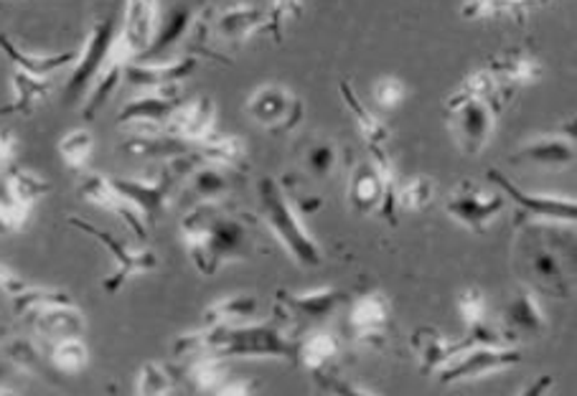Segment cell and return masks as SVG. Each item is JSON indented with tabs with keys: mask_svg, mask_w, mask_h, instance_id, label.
Here are the masks:
<instances>
[{
	"mask_svg": "<svg viewBox=\"0 0 577 396\" xmlns=\"http://www.w3.org/2000/svg\"><path fill=\"white\" fill-rule=\"evenodd\" d=\"M26 287H29V283L21 280V277H18L6 263H0V290L13 297L18 293H23Z\"/></svg>",
	"mask_w": 577,
	"mask_h": 396,
	"instance_id": "obj_43",
	"label": "cell"
},
{
	"mask_svg": "<svg viewBox=\"0 0 577 396\" xmlns=\"http://www.w3.org/2000/svg\"><path fill=\"white\" fill-rule=\"evenodd\" d=\"M521 358H525V354L514 344H489V340L473 338L446 366L438 368V379L440 384H463L471 379H481V376L519 366Z\"/></svg>",
	"mask_w": 577,
	"mask_h": 396,
	"instance_id": "obj_6",
	"label": "cell"
},
{
	"mask_svg": "<svg viewBox=\"0 0 577 396\" xmlns=\"http://www.w3.org/2000/svg\"><path fill=\"white\" fill-rule=\"evenodd\" d=\"M212 21V31L222 43H242L247 41L250 36L263 31H273L275 39L281 41V33H277L273 18H270V11H265V8L239 3L227 8V11L219 16H214Z\"/></svg>",
	"mask_w": 577,
	"mask_h": 396,
	"instance_id": "obj_14",
	"label": "cell"
},
{
	"mask_svg": "<svg viewBox=\"0 0 577 396\" xmlns=\"http://www.w3.org/2000/svg\"><path fill=\"white\" fill-rule=\"evenodd\" d=\"M341 164V150L333 140H313L303 148V170L315 181H326Z\"/></svg>",
	"mask_w": 577,
	"mask_h": 396,
	"instance_id": "obj_32",
	"label": "cell"
},
{
	"mask_svg": "<svg viewBox=\"0 0 577 396\" xmlns=\"http://www.w3.org/2000/svg\"><path fill=\"white\" fill-rule=\"evenodd\" d=\"M535 0H466L463 6V18H471V21H483V18H521L525 8H529Z\"/></svg>",
	"mask_w": 577,
	"mask_h": 396,
	"instance_id": "obj_33",
	"label": "cell"
},
{
	"mask_svg": "<svg viewBox=\"0 0 577 396\" xmlns=\"http://www.w3.org/2000/svg\"><path fill=\"white\" fill-rule=\"evenodd\" d=\"M319 376V382L326 386V392H333V394H359V396H372V394H376L374 389H366V386H362V384H354V382H349V379H341V376H336V374H323V372H319L315 374Z\"/></svg>",
	"mask_w": 577,
	"mask_h": 396,
	"instance_id": "obj_41",
	"label": "cell"
},
{
	"mask_svg": "<svg viewBox=\"0 0 577 396\" xmlns=\"http://www.w3.org/2000/svg\"><path fill=\"white\" fill-rule=\"evenodd\" d=\"M184 99L174 89H156L140 99H133L120 110V125H140L143 132H166V125Z\"/></svg>",
	"mask_w": 577,
	"mask_h": 396,
	"instance_id": "obj_16",
	"label": "cell"
},
{
	"mask_svg": "<svg viewBox=\"0 0 577 396\" xmlns=\"http://www.w3.org/2000/svg\"><path fill=\"white\" fill-rule=\"evenodd\" d=\"M0 51L6 53L8 61L18 69V71H26V75H33V77H49L53 71L65 69L69 65H77L79 59V51H65V53H47V57H39V53H29V51H21L16 47V43L8 39V36L0 33Z\"/></svg>",
	"mask_w": 577,
	"mask_h": 396,
	"instance_id": "obj_25",
	"label": "cell"
},
{
	"mask_svg": "<svg viewBox=\"0 0 577 396\" xmlns=\"http://www.w3.org/2000/svg\"><path fill=\"white\" fill-rule=\"evenodd\" d=\"M184 184L188 186L186 198L196 204H216L224 201V196L232 191V178L227 174V166H216V164H198L192 168V174L184 178Z\"/></svg>",
	"mask_w": 577,
	"mask_h": 396,
	"instance_id": "obj_24",
	"label": "cell"
},
{
	"mask_svg": "<svg viewBox=\"0 0 577 396\" xmlns=\"http://www.w3.org/2000/svg\"><path fill=\"white\" fill-rule=\"evenodd\" d=\"M95 150V138L87 130H71L59 140V156L69 168L85 170Z\"/></svg>",
	"mask_w": 577,
	"mask_h": 396,
	"instance_id": "obj_36",
	"label": "cell"
},
{
	"mask_svg": "<svg viewBox=\"0 0 577 396\" xmlns=\"http://www.w3.org/2000/svg\"><path fill=\"white\" fill-rule=\"evenodd\" d=\"M69 224H71V227H75V229L89 234V237H92V239H97L99 245H102V247L113 255V265H115V267H113V273L107 275L105 283H102L105 293H110V295L120 293L123 285L128 283L130 277H135V275H148V273H153V269H158V265H160L158 255H156V251H153L150 247L133 249V247L125 245V241L113 237L110 231L97 229V227H92V224H89V221L79 219V216H69Z\"/></svg>",
	"mask_w": 577,
	"mask_h": 396,
	"instance_id": "obj_8",
	"label": "cell"
},
{
	"mask_svg": "<svg viewBox=\"0 0 577 396\" xmlns=\"http://www.w3.org/2000/svg\"><path fill=\"white\" fill-rule=\"evenodd\" d=\"M51 358H53V366L61 368V372L67 374H77L82 372L89 362V354H87V346L82 344V338L75 336V338H61L57 344H51Z\"/></svg>",
	"mask_w": 577,
	"mask_h": 396,
	"instance_id": "obj_37",
	"label": "cell"
},
{
	"mask_svg": "<svg viewBox=\"0 0 577 396\" xmlns=\"http://www.w3.org/2000/svg\"><path fill=\"white\" fill-rule=\"evenodd\" d=\"M214 117L216 107L209 97L194 99V102H184L178 107L166 125V132L186 142H198L214 132Z\"/></svg>",
	"mask_w": 577,
	"mask_h": 396,
	"instance_id": "obj_21",
	"label": "cell"
},
{
	"mask_svg": "<svg viewBox=\"0 0 577 396\" xmlns=\"http://www.w3.org/2000/svg\"><path fill=\"white\" fill-rule=\"evenodd\" d=\"M295 346L281 323H237V326H202L176 340V356H219V358H287L295 362Z\"/></svg>",
	"mask_w": 577,
	"mask_h": 396,
	"instance_id": "obj_2",
	"label": "cell"
},
{
	"mask_svg": "<svg viewBox=\"0 0 577 396\" xmlns=\"http://www.w3.org/2000/svg\"><path fill=\"white\" fill-rule=\"evenodd\" d=\"M158 31V0H125L123 29L117 41L130 61L146 57Z\"/></svg>",
	"mask_w": 577,
	"mask_h": 396,
	"instance_id": "obj_12",
	"label": "cell"
},
{
	"mask_svg": "<svg viewBox=\"0 0 577 396\" xmlns=\"http://www.w3.org/2000/svg\"><path fill=\"white\" fill-rule=\"evenodd\" d=\"M339 92H341V99H344V105L351 110V115H354L369 150H387V142H390V130H387V125L376 120V117L366 110V105L359 99L354 87L349 82H341Z\"/></svg>",
	"mask_w": 577,
	"mask_h": 396,
	"instance_id": "obj_28",
	"label": "cell"
},
{
	"mask_svg": "<svg viewBox=\"0 0 577 396\" xmlns=\"http://www.w3.org/2000/svg\"><path fill=\"white\" fill-rule=\"evenodd\" d=\"M8 356H11V362L23 366V368H31L39 364V354H36V348L29 344V340H16V344L8 346Z\"/></svg>",
	"mask_w": 577,
	"mask_h": 396,
	"instance_id": "obj_42",
	"label": "cell"
},
{
	"mask_svg": "<svg viewBox=\"0 0 577 396\" xmlns=\"http://www.w3.org/2000/svg\"><path fill=\"white\" fill-rule=\"evenodd\" d=\"M13 85V102L6 105L3 115L16 112V115H31L36 107H39L43 99L51 95V79L49 77H33L26 75V71H13L11 77Z\"/></svg>",
	"mask_w": 577,
	"mask_h": 396,
	"instance_id": "obj_29",
	"label": "cell"
},
{
	"mask_svg": "<svg viewBox=\"0 0 577 396\" xmlns=\"http://www.w3.org/2000/svg\"><path fill=\"white\" fill-rule=\"evenodd\" d=\"M486 69L491 71V77L496 79V85H499L503 95H511L517 87L535 85L545 75L537 57H531L525 49H511L507 53H501V57L493 59Z\"/></svg>",
	"mask_w": 577,
	"mask_h": 396,
	"instance_id": "obj_19",
	"label": "cell"
},
{
	"mask_svg": "<svg viewBox=\"0 0 577 396\" xmlns=\"http://www.w3.org/2000/svg\"><path fill=\"white\" fill-rule=\"evenodd\" d=\"M458 313H461L468 330L483 326L486 315H489V303H486L481 287H466V290L458 295Z\"/></svg>",
	"mask_w": 577,
	"mask_h": 396,
	"instance_id": "obj_39",
	"label": "cell"
},
{
	"mask_svg": "<svg viewBox=\"0 0 577 396\" xmlns=\"http://www.w3.org/2000/svg\"><path fill=\"white\" fill-rule=\"evenodd\" d=\"M432 194H436V184L432 178L426 176H412L408 181L397 184V209L404 211H420L432 201Z\"/></svg>",
	"mask_w": 577,
	"mask_h": 396,
	"instance_id": "obj_35",
	"label": "cell"
},
{
	"mask_svg": "<svg viewBox=\"0 0 577 396\" xmlns=\"http://www.w3.org/2000/svg\"><path fill=\"white\" fill-rule=\"evenodd\" d=\"M404 95H408V87H404L402 79H397V77H382L380 82L374 85L376 105L387 107V110H392V107L400 105Z\"/></svg>",
	"mask_w": 577,
	"mask_h": 396,
	"instance_id": "obj_40",
	"label": "cell"
},
{
	"mask_svg": "<svg viewBox=\"0 0 577 396\" xmlns=\"http://www.w3.org/2000/svg\"><path fill=\"white\" fill-rule=\"evenodd\" d=\"M260 300L255 295H229L212 303L204 313V326H237L257 318Z\"/></svg>",
	"mask_w": 577,
	"mask_h": 396,
	"instance_id": "obj_27",
	"label": "cell"
},
{
	"mask_svg": "<svg viewBox=\"0 0 577 396\" xmlns=\"http://www.w3.org/2000/svg\"><path fill=\"white\" fill-rule=\"evenodd\" d=\"M503 328L509 333H542L547 328V313L539 305L535 290L519 287L503 313Z\"/></svg>",
	"mask_w": 577,
	"mask_h": 396,
	"instance_id": "obj_26",
	"label": "cell"
},
{
	"mask_svg": "<svg viewBox=\"0 0 577 396\" xmlns=\"http://www.w3.org/2000/svg\"><path fill=\"white\" fill-rule=\"evenodd\" d=\"M339 354L336 338L326 330H313L295 346V362L309 368V372H323Z\"/></svg>",
	"mask_w": 577,
	"mask_h": 396,
	"instance_id": "obj_30",
	"label": "cell"
},
{
	"mask_svg": "<svg viewBox=\"0 0 577 396\" xmlns=\"http://www.w3.org/2000/svg\"><path fill=\"white\" fill-rule=\"evenodd\" d=\"M182 239L196 273L206 277L234 259H247L252 251L250 229L224 209V201L192 206L182 221Z\"/></svg>",
	"mask_w": 577,
	"mask_h": 396,
	"instance_id": "obj_1",
	"label": "cell"
},
{
	"mask_svg": "<svg viewBox=\"0 0 577 396\" xmlns=\"http://www.w3.org/2000/svg\"><path fill=\"white\" fill-rule=\"evenodd\" d=\"M227 382V366L219 356H204L196 364L188 366V384L198 392H219Z\"/></svg>",
	"mask_w": 577,
	"mask_h": 396,
	"instance_id": "obj_34",
	"label": "cell"
},
{
	"mask_svg": "<svg viewBox=\"0 0 577 396\" xmlns=\"http://www.w3.org/2000/svg\"><path fill=\"white\" fill-rule=\"evenodd\" d=\"M473 336L468 333L463 340H450L443 330L426 326L420 330L412 333V350L420 362V372L422 374H432L438 372L440 366H446L450 358H453L458 350H463L468 344H471Z\"/></svg>",
	"mask_w": 577,
	"mask_h": 396,
	"instance_id": "obj_20",
	"label": "cell"
},
{
	"mask_svg": "<svg viewBox=\"0 0 577 396\" xmlns=\"http://www.w3.org/2000/svg\"><path fill=\"white\" fill-rule=\"evenodd\" d=\"M79 196H82L85 201L99 206V209L120 216V219L128 224L138 239L148 237V224H146V219H143V214L135 209L128 198L117 191L110 178H105L99 174H89L82 181V186H79Z\"/></svg>",
	"mask_w": 577,
	"mask_h": 396,
	"instance_id": "obj_15",
	"label": "cell"
},
{
	"mask_svg": "<svg viewBox=\"0 0 577 396\" xmlns=\"http://www.w3.org/2000/svg\"><path fill=\"white\" fill-rule=\"evenodd\" d=\"M517 166L531 164L542 168H567L575 164V138L567 135H545V138L529 140L525 148L511 156Z\"/></svg>",
	"mask_w": 577,
	"mask_h": 396,
	"instance_id": "obj_22",
	"label": "cell"
},
{
	"mask_svg": "<svg viewBox=\"0 0 577 396\" xmlns=\"http://www.w3.org/2000/svg\"><path fill=\"white\" fill-rule=\"evenodd\" d=\"M174 392V376L166 366H160L156 362H148L140 366L138 382H135V394L143 396H164Z\"/></svg>",
	"mask_w": 577,
	"mask_h": 396,
	"instance_id": "obj_38",
	"label": "cell"
},
{
	"mask_svg": "<svg viewBox=\"0 0 577 396\" xmlns=\"http://www.w3.org/2000/svg\"><path fill=\"white\" fill-rule=\"evenodd\" d=\"M392 303L382 290H372L359 297L349 310V326L362 344H380L384 328L390 326Z\"/></svg>",
	"mask_w": 577,
	"mask_h": 396,
	"instance_id": "obj_18",
	"label": "cell"
},
{
	"mask_svg": "<svg viewBox=\"0 0 577 396\" xmlns=\"http://www.w3.org/2000/svg\"><path fill=\"white\" fill-rule=\"evenodd\" d=\"M277 303H281V310H285V315H291L293 320L313 326V323L326 320L339 305H344L346 293L339 290V287H319V290L309 293L281 290L277 293Z\"/></svg>",
	"mask_w": 577,
	"mask_h": 396,
	"instance_id": "obj_17",
	"label": "cell"
},
{
	"mask_svg": "<svg viewBox=\"0 0 577 396\" xmlns=\"http://www.w3.org/2000/svg\"><path fill=\"white\" fill-rule=\"evenodd\" d=\"M519 273L527 280L529 290H539L549 297L570 295V280H567L565 265L545 239L537 237V227L527 231V239L519 247Z\"/></svg>",
	"mask_w": 577,
	"mask_h": 396,
	"instance_id": "obj_7",
	"label": "cell"
},
{
	"mask_svg": "<svg viewBox=\"0 0 577 396\" xmlns=\"http://www.w3.org/2000/svg\"><path fill=\"white\" fill-rule=\"evenodd\" d=\"M503 102L489 97L468 95L463 89H456L446 99V120L448 130L453 135L456 146L466 156H479L489 146L496 115L501 112Z\"/></svg>",
	"mask_w": 577,
	"mask_h": 396,
	"instance_id": "obj_4",
	"label": "cell"
},
{
	"mask_svg": "<svg viewBox=\"0 0 577 396\" xmlns=\"http://www.w3.org/2000/svg\"><path fill=\"white\" fill-rule=\"evenodd\" d=\"M486 178H489V184L499 186L501 191L507 194L511 201L527 214L529 224H537V227H547V224H549V227H552V224L573 227L575 219H577L575 198L547 196V194H525L521 188L514 186L499 168H491L489 174H486Z\"/></svg>",
	"mask_w": 577,
	"mask_h": 396,
	"instance_id": "obj_10",
	"label": "cell"
},
{
	"mask_svg": "<svg viewBox=\"0 0 577 396\" xmlns=\"http://www.w3.org/2000/svg\"><path fill=\"white\" fill-rule=\"evenodd\" d=\"M36 330L41 333L43 338H49L51 344H57L61 338H75L82 336L85 333V313L79 310V305L71 303H61V305H51V308L36 313L29 318Z\"/></svg>",
	"mask_w": 577,
	"mask_h": 396,
	"instance_id": "obj_23",
	"label": "cell"
},
{
	"mask_svg": "<svg viewBox=\"0 0 577 396\" xmlns=\"http://www.w3.org/2000/svg\"><path fill=\"white\" fill-rule=\"evenodd\" d=\"M247 115L260 128L283 135L295 130L303 122L305 107L293 95V89L270 82L252 92L247 99Z\"/></svg>",
	"mask_w": 577,
	"mask_h": 396,
	"instance_id": "obj_9",
	"label": "cell"
},
{
	"mask_svg": "<svg viewBox=\"0 0 577 396\" xmlns=\"http://www.w3.org/2000/svg\"><path fill=\"white\" fill-rule=\"evenodd\" d=\"M115 31H117L115 13L105 16L102 21H97L92 33H89V39L85 41V49L79 51L75 71H71L69 82L65 87L67 105L79 102V99H82L89 89L95 87L97 79L113 67V61H117L120 57L128 59L120 49V41H117Z\"/></svg>",
	"mask_w": 577,
	"mask_h": 396,
	"instance_id": "obj_5",
	"label": "cell"
},
{
	"mask_svg": "<svg viewBox=\"0 0 577 396\" xmlns=\"http://www.w3.org/2000/svg\"><path fill=\"white\" fill-rule=\"evenodd\" d=\"M196 69V59H176V61H156L146 59L138 61L133 59L123 69V82L130 87L148 89V92H156V89H176L182 82L192 77Z\"/></svg>",
	"mask_w": 577,
	"mask_h": 396,
	"instance_id": "obj_13",
	"label": "cell"
},
{
	"mask_svg": "<svg viewBox=\"0 0 577 396\" xmlns=\"http://www.w3.org/2000/svg\"><path fill=\"white\" fill-rule=\"evenodd\" d=\"M503 206H507L503 196L481 188L476 181H461L448 196L446 214L468 231L483 234L489 231L496 216L503 211Z\"/></svg>",
	"mask_w": 577,
	"mask_h": 396,
	"instance_id": "obj_11",
	"label": "cell"
},
{
	"mask_svg": "<svg viewBox=\"0 0 577 396\" xmlns=\"http://www.w3.org/2000/svg\"><path fill=\"white\" fill-rule=\"evenodd\" d=\"M257 196L265 224L287 249V255L295 259V265L319 267L323 263L321 247L305 229L301 214L293 206V198L287 196V188L277 184L275 178H263L257 186Z\"/></svg>",
	"mask_w": 577,
	"mask_h": 396,
	"instance_id": "obj_3",
	"label": "cell"
},
{
	"mask_svg": "<svg viewBox=\"0 0 577 396\" xmlns=\"http://www.w3.org/2000/svg\"><path fill=\"white\" fill-rule=\"evenodd\" d=\"M196 156L204 160V164H216V166H237L242 158H245V146H242L239 138L234 135H209V138L194 142Z\"/></svg>",
	"mask_w": 577,
	"mask_h": 396,
	"instance_id": "obj_31",
	"label": "cell"
},
{
	"mask_svg": "<svg viewBox=\"0 0 577 396\" xmlns=\"http://www.w3.org/2000/svg\"><path fill=\"white\" fill-rule=\"evenodd\" d=\"M250 382H224V386L216 394H224V396H229V394H250L252 389H250Z\"/></svg>",
	"mask_w": 577,
	"mask_h": 396,
	"instance_id": "obj_44",
	"label": "cell"
}]
</instances>
